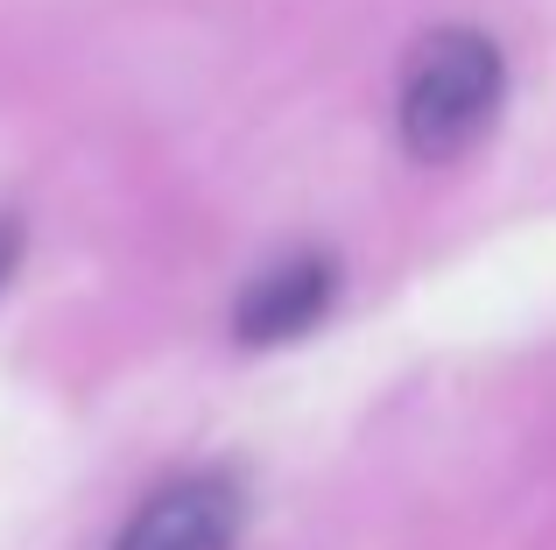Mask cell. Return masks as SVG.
Instances as JSON below:
<instances>
[{"label": "cell", "instance_id": "cell-3", "mask_svg": "<svg viewBox=\"0 0 556 550\" xmlns=\"http://www.w3.org/2000/svg\"><path fill=\"white\" fill-rule=\"evenodd\" d=\"M331 297H339V268H331L325 254H296V262L268 268L240 297L232 339L240 346H282V339H296V332H311L317 317L331 311Z\"/></svg>", "mask_w": 556, "mask_h": 550}, {"label": "cell", "instance_id": "cell-4", "mask_svg": "<svg viewBox=\"0 0 556 550\" xmlns=\"http://www.w3.org/2000/svg\"><path fill=\"white\" fill-rule=\"evenodd\" d=\"M14 262H22V220H14V212H0V289H8Z\"/></svg>", "mask_w": 556, "mask_h": 550}, {"label": "cell", "instance_id": "cell-1", "mask_svg": "<svg viewBox=\"0 0 556 550\" xmlns=\"http://www.w3.org/2000/svg\"><path fill=\"white\" fill-rule=\"evenodd\" d=\"M507 92V64L501 42H486L479 28H437L416 42L402 71V141L422 163H444V155L472 149L486 135V121L501 113Z\"/></svg>", "mask_w": 556, "mask_h": 550}, {"label": "cell", "instance_id": "cell-2", "mask_svg": "<svg viewBox=\"0 0 556 550\" xmlns=\"http://www.w3.org/2000/svg\"><path fill=\"white\" fill-rule=\"evenodd\" d=\"M240 537V495L218 473H198V480H177L121 529L113 550H232Z\"/></svg>", "mask_w": 556, "mask_h": 550}]
</instances>
